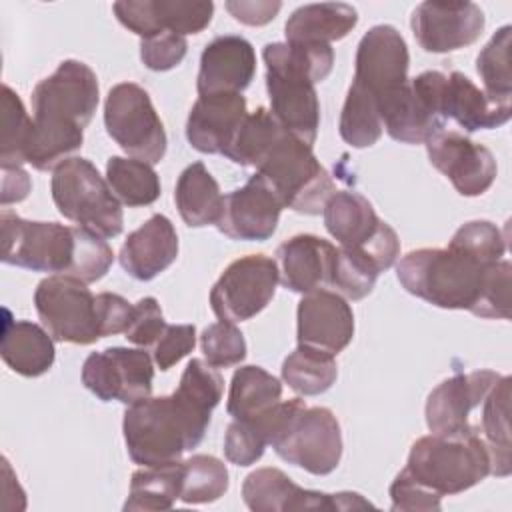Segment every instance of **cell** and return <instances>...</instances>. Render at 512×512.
Returning a JSON list of instances; mask_svg holds the SVG:
<instances>
[{"label":"cell","mask_w":512,"mask_h":512,"mask_svg":"<svg viewBox=\"0 0 512 512\" xmlns=\"http://www.w3.org/2000/svg\"><path fill=\"white\" fill-rule=\"evenodd\" d=\"M280 2H262V0H230L226 2V10L234 16V20L248 26H264L276 18L280 12Z\"/></svg>","instance_id":"52"},{"label":"cell","mask_w":512,"mask_h":512,"mask_svg":"<svg viewBox=\"0 0 512 512\" xmlns=\"http://www.w3.org/2000/svg\"><path fill=\"white\" fill-rule=\"evenodd\" d=\"M390 500L392 510L410 512V510H440V496L430 492L428 488L420 486L416 480H412L404 470H400L390 484Z\"/></svg>","instance_id":"50"},{"label":"cell","mask_w":512,"mask_h":512,"mask_svg":"<svg viewBox=\"0 0 512 512\" xmlns=\"http://www.w3.org/2000/svg\"><path fill=\"white\" fill-rule=\"evenodd\" d=\"M404 472L440 498L460 494L492 474L490 446L478 426L456 434L432 432L412 444Z\"/></svg>","instance_id":"5"},{"label":"cell","mask_w":512,"mask_h":512,"mask_svg":"<svg viewBox=\"0 0 512 512\" xmlns=\"http://www.w3.org/2000/svg\"><path fill=\"white\" fill-rule=\"evenodd\" d=\"M148 10L156 34L168 30L180 36L202 32L214 14L212 2H186V0H148Z\"/></svg>","instance_id":"43"},{"label":"cell","mask_w":512,"mask_h":512,"mask_svg":"<svg viewBox=\"0 0 512 512\" xmlns=\"http://www.w3.org/2000/svg\"><path fill=\"white\" fill-rule=\"evenodd\" d=\"M222 392L220 372L206 360L192 358L170 396H148L130 404L124 412L122 432L132 462L140 466L168 464L196 448Z\"/></svg>","instance_id":"1"},{"label":"cell","mask_w":512,"mask_h":512,"mask_svg":"<svg viewBox=\"0 0 512 512\" xmlns=\"http://www.w3.org/2000/svg\"><path fill=\"white\" fill-rule=\"evenodd\" d=\"M396 278L406 292L446 310H468L480 318H510L512 264L482 262L448 244L418 248L396 264Z\"/></svg>","instance_id":"2"},{"label":"cell","mask_w":512,"mask_h":512,"mask_svg":"<svg viewBox=\"0 0 512 512\" xmlns=\"http://www.w3.org/2000/svg\"><path fill=\"white\" fill-rule=\"evenodd\" d=\"M338 378V366L332 354L298 346L282 362V380L300 396H318L332 388Z\"/></svg>","instance_id":"36"},{"label":"cell","mask_w":512,"mask_h":512,"mask_svg":"<svg viewBox=\"0 0 512 512\" xmlns=\"http://www.w3.org/2000/svg\"><path fill=\"white\" fill-rule=\"evenodd\" d=\"M108 136L130 156L158 164L166 156L168 138L148 92L134 82H120L108 90L104 102Z\"/></svg>","instance_id":"8"},{"label":"cell","mask_w":512,"mask_h":512,"mask_svg":"<svg viewBox=\"0 0 512 512\" xmlns=\"http://www.w3.org/2000/svg\"><path fill=\"white\" fill-rule=\"evenodd\" d=\"M282 398V384L276 376L260 366H240L230 380L226 412L234 420L262 414Z\"/></svg>","instance_id":"32"},{"label":"cell","mask_w":512,"mask_h":512,"mask_svg":"<svg viewBox=\"0 0 512 512\" xmlns=\"http://www.w3.org/2000/svg\"><path fill=\"white\" fill-rule=\"evenodd\" d=\"M270 112L294 138L314 144L320 126V102L314 82L280 64H266Z\"/></svg>","instance_id":"19"},{"label":"cell","mask_w":512,"mask_h":512,"mask_svg":"<svg viewBox=\"0 0 512 512\" xmlns=\"http://www.w3.org/2000/svg\"><path fill=\"white\" fill-rule=\"evenodd\" d=\"M30 192V178L22 168H2V206L20 202Z\"/></svg>","instance_id":"53"},{"label":"cell","mask_w":512,"mask_h":512,"mask_svg":"<svg viewBox=\"0 0 512 512\" xmlns=\"http://www.w3.org/2000/svg\"><path fill=\"white\" fill-rule=\"evenodd\" d=\"M282 204L260 176L250 180L224 196L222 216L216 228L232 238L244 242H264L278 226Z\"/></svg>","instance_id":"21"},{"label":"cell","mask_w":512,"mask_h":512,"mask_svg":"<svg viewBox=\"0 0 512 512\" xmlns=\"http://www.w3.org/2000/svg\"><path fill=\"white\" fill-rule=\"evenodd\" d=\"M380 272L382 270L376 266V262L364 252L340 246L336 252L330 288H334V292L346 300H362L372 292Z\"/></svg>","instance_id":"42"},{"label":"cell","mask_w":512,"mask_h":512,"mask_svg":"<svg viewBox=\"0 0 512 512\" xmlns=\"http://www.w3.org/2000/svg\"><path fill=\"white\" fill-rule=\"evenodd\" d=\"M246 116V98L238 92L198 96L186 120V138L202 154H224Z\"/></svg>","instance_id":"24"},{"label":"cell","mask_w":512,"mask_h":512,"mask_svg":"<svg viewBox=\"0 0 512 512\" xmlns=\"http://www.w3.org/2000/svg\"><path fill=\"white\" fill-rule=\"evenodd\" d=\"M338 248L314 234H296L276 248L280 284L296 294H308L332 284Z\"/></svg>","instance_id":"23"},{"label":"cell","mask_w":512,"mask_h":512,"mask_svg":"<svg viewBox=\"0 0 512 512\" xmlns=\"http://www.w3.org/2000/svg\"><path fill=\"white\" fill-rule=\"evenodd\" d=\"M228 490V468L222 460L210 454H194L182 462L184 504H208L222 498Z\"/></svg>","instance_id":"40"},{"label":"cell","mask_w":512,"mask_h":512,"mask_svg":"<svg viewBox=\"0 0 512 512\" xmlns=\"http://www.w3.org/2000/svg\"><path fill=\"white\" fill-rule=\"evenodd\" d=\"M254 74L256 52L252 44L238 34L216 36L202 50L196 90L198 96L242 94V90L250 86Z\"/></svg>","instance_id":"22"},{"label":"cell","mask_w":512,"mask_h":512,"mask_svg":"<svg viewBox=\"0 0 512 512\" xmlns=\"http://www.w3.org/2000/svg\"><path fill=\"white\" fill-rule=\"evenodd\" d=\"M174 202L180 218L190 228L218 224L224 208L220 186L202 162H192L182 170L176 182Z\"/></svg>","instance_id":"30"},{"label":"cell","mask_w":512,"mask_h":512,"mask_svg":"<svg viewBox=\"0 0 512 512\" xmlns=\"http://www.w3.org/2000/svg\"><path fill=\"white\" fill-rule=\"evenodd\" d=\"M98 312H100V326H102V338L114 336L120 332H126L134 304H130L126 298L114 292H100L96 294Z\"/></svg>","instance_id":"51"},{"label":"cell","mask_w":512,"mask_h":512,"mask_svg":"<svg viewBox=\"0 0 512 512\" xmlns=\"http://www.w3.org/2000/svg\"><path fill=\"white\" fill-rule=\"evenodd\" d=\"M408 66L404 36L390 24H376L358 42L352 82L378 100L410 80Z\"/></svg>","instance_id":"17"},{"label":"cell","mask_w":512,"mask_h":512,"mask_svg":"<svg viewBox=\"0 0 512 512\" xmlns=\"http://www.w3.org/2000/svg\"><path fill=\"white\" fill-rule=\"evenodd\" d=\"M0 238L4 264L70 276L84 284L100 280L114 262L102 236L80 226L24 220L10 210L0 214Z\"/></svg>","instance_id":"4"},{"label":"cell","mask_w":512,"mask_h":512,"mask_svg":"<svg viewBox=\"0 0 512 512\" xmlns=\"http://www.w3.org/2000/svg\"><path fill=\"white\" fill-rule=\"evenodd\" d=\"M510 40L512 28L504 24L488 40L476 58V72L490 98H512V72H510Z\"/></svg>","instance_id":"41"},{"label":"cell","mask_w":512,"mask_h":512,"mask_svg":"<svg viewBox=\"0 0 512 512\" xmlns=\"http://www.w3.org/2000/svg\"><path fill=\"white\" fill-rule=\"evenodd\" d=\"M242 500L254 512H296V510H362L374 508L358 492L326 494L294 484L278 468H258L244 478Z\"/></svg>","instance_id":"14"},{"label":"cell","mask_w":512,"mask_h":512,"mask_svg":"<svg viewBox=\"0 0 512 512\" xmlns=\"http://www.w3.org/2000/svg\"><path fill=\"white\" fill-rule=\"evenodd\" d=\"M450 244L474 254L482 262H498L506 252V238L502 230L488 220H472L462 224L454 232Z\"/></svg>","instance_id":"46"},{"label":"cell","mask_w":512,"mask_h":512,"mask_svg":"<svg viewBox=\"0 0 512 512\" xmlns=\"http://www.w3.org/2000/svg\"><path fill=\"white\" fill-rule=\"evenodd\" d=\"M178 256V234L164 214L150 216L128 234L118 260L128 276L148 282L164 272Z\"/></svg>","instance_id":"25"},{"label":"cell","mask_w":512,"mask_h":512,"mask_svg":"<svg viewBox=\"0 0 512 512\" xmlns=\"http://www.w3.org/2000/svg\"><path fill=\"white\" fill-rule=\"evenodd\" d=\"M442 118H452L466 132L492 130L506 124L512 116V102L490 98L462 72L446 76L440 96Z\"/></svg>","instance_id":"26"},{"label":"cell","mask_w":512,"mask_h":512,"mask_svg":"<svg viewBox=\"0 0 512 512\" xmlns=\"http://www.w3.org/2000/svg\"><path fill=\"white\" fill-rule=\"evenodd\" d=\"M358 24V12L346 2H320L296 8L284 24L286 42L330 44L348 36Z\"/></svg>","instance_id":"29"},{"label":"cell","mask_w":512,"mask_h":512,"mask_svg":"<svg viewBox=\"0 0 512 512\" xmlns=\"http://www.w3.org/2000/svg\"><path fill=\"white\" fill-rule=\"evenodd\" d=\"M204 360L212 368H230L246 358V340L234 322L220 320L204 328L200 336Z\"/></svg>","instance_id":"44"},{"label":"cell","mask_w":512,"mask_h":512,"mask_svg":"<svg viewBox=\"0 0 512 512\" xmlns=\"http://www.w3.org/2000/svg\"><path fill=\"white\" fill-rule=\"evenodd\" d=\"M0 336V356L10 370L20 376L36 378L46 374L56 358L54 338L44 326L30 320H12L6 310Z\"/></svg>","instance_id":"28"},{"label":"cell","mask_w":512,"mask_h":512,"mask_svg":"<svg viewBox=\"0 0 512 512\" xmlns=\"http://www.w3.org/2000/svg\"><path fill=\"white\" fill-rule=\"evenodd\" d=\"M278 282L276 260L264 254L242 256L230 262L212 286L210 308L220 320H250L270 304Z\"/></svg>","instance_id":"12"},{"label":"cell","mask_w":512,"mask_h":512,"mask_svg":"<svg viewBox=\"0 0 512 512\" xmlns=\"http://www.w3.org/2000/svg\"><path fill=\"white\" fill-rule=\"evenodd\" d=\"M500 380L494 370H474L454 374L440 382L426 400V426L434 434H456L474 428L468 416L484 402L492 386Z\"/></svg>","instance_id":"20"},{"label":"cell","mask_w":512,"mask_h":512,"mask_svg":"<svg viewBox=\"0 0 512 512\" xmlns=\"http://www.w3.org/2000/svg\"><path fill=\"white\" fill-rule=\"evenodd\" d=\"M352 338L354 312L344 296L326 288L302 294L296 310L298 346L336 356Z\"/></svg>","instance_id":"18"},{"label":"cell","mask_w":512,"mask_h":512,"mask_svg":"<svg viewBox=\"0 0 512 512\" xmlns=\"http://www.w3.org/2000/svg\"><path fill=\"white\" fill-rule=\"evenodd\" d=\"M168 324L164 322L160 304L154 296H144L134 304L132 310V318L130 324L126 328V340L140 346V348H148L154 346L156 340L160 338V334L164 332Z\"/></svg>","instance_id":"48"},{"label":"cell","mask_w":512,"mask_h":512,"mask_svg":"<svg viewBox=\"0 0 512 512\" xmlns=\"http://www.w3.org/2000/svg\"><path fill=\"white\" fill-rule=\"evenodd\" d=\"M382 130L376 98L352 82L340 112V138L352 148H368L380 140Z\"/></svg>","instance_id":"37"},{"label":"cell","mask_w":512,"mask_h":512,"mask_svg":"<svg viewBox=\"0 0 512 512\" xmlns=\"http://www.w3.org/2000/svg\"><path fill=\"white\" fill-rule=\"evenodd\" d=\"M188 52V42L184 36L174 32H160L140 42V60L148 70L166 72L176 68Z\"/></svg>","instance_id":"47"},{"label":"cell","mask_w":512,"mask_h":512,"mask_svg":"<svg viewBox=\"0 0 512 512\" xmlns=\"http://www.w3.org/2000/svg\"><path fill=\"white\" fill-rule=\"evenodd\" d=\"M154 364L144 348L112 346L92 352L82 364V384L102 402L126 406L152 394Z\"/></svg>","instance_id":"13"},{"label":"cell","mask_w":512,"mask_h":512,"mask_svg":"<svg viewBox=\"0 0 512 512\" xmlns=\"http://www.w3.org/2000/svg\"><path fill=\"white\" fill-rule=\"evenodd\" d=\"M414 38L424 52L446 54L474 44L486 26L474 2H420L410 20Z\"/></svg>","instance_id":"15"},{"label":"cell","mask_w":512,"mask_h":512,"mask_svg":"<svg viewBox=\"0 0 512 512\" xmlns=\"http://www.w3.org/2000/svg\"><path fill=\"white\" fill-rule=\"evenodd\" d=\"M510 376H500L482 402L480 430L482 438L490 446L492 474L504 478L512 468V440H510Z\"/></svg>","instance_id":"31"},{"label":"cell","mask_w":512,"mask_h":512,"mask_svg":"<svg viewBox=\"0 0 512 512\" xmlns=\"http://www.w3.org/2000/svg\"><path fill=\"white\" fill-rule=\"evenodd\" d=\"M106 182L114 196L128 208L150 206L160 198V178L152 164L110 156L106 162Z\"/></svg>","instance_id":"35"},{"label":"cell","mask_w":512,"mask_h":512,"mask_svg":"<svg viewBox=\"0 0 512 512\" xmlns=\"http://www.w3.org/2000/svg\"><path fill=\"white\" fill-rule=\"evenodd\" d=\"M50 192L58 212L80 228L102 238H114L122 232V202L90 160L72 156L58 164L52 170Z\"/></svg>","instance_id":"7"},{"label":"cell","mask_w":512,"mask_h":512,"mask_svg":"<svg viewBox=\"0 0 512 512\" xmlns=\"http://www.w3.org/2000/svg\"><path fill=\"white\" fill-rule=\"evenodd\" d=\"M256 176L272 190L282 208L298 214H320L326 200L336 192L328 170L314 156L312 146L288 132L256 168Z\"/></svg>","instance_id":"6"},{"label":"cell","mask_w":512,"mask_h":512,"mask_svg":"<svg viewBox=\"0 0 512 512\" xmlns=\"http://www.w3.org/2000/svg\"><path fill=\"white\" fill-rule=\"evenodd\" d=\"M196 346L194 324H168L154 344L152 360L160 370H170Z\"/></svg>","instance_id":"49"},{"label":"cell","mask_w":512,"mask_h":512,"mask_svg":"<svg viewBox=\"0 0 512 512\" xmlns=\"http://www.w3.org/2000/svg\"><path fill=\"white\" fill-rule=\"evenodd\" d=\"M382 128L402 144H424L436 132L444 130V120L438 118L428 104L412 88L410 80L400 88L376 100Z\"/></svg>","instance_id":"27"},{"label":"cell","mask_w":512,"mask_h":512,"mask_svg":"<svg viewBox=\"0 0 512 512\" xmlns=\"http://www.w3.org/2000/svg\"><path fill=\"white\" fill-rule=\"evenodd\" d=\"M424 144L430 164L452 182L458 194L480 196L494 184L498 166L484 144L454 130H440Z\"/></svg>","instance_id":"16"},{"label":"cell","mask_w":512,"mask_h":512,"mask_svg":"<svg viewBox=\"0 0 512 512\" xmlns=\"http://www.w3.org/2000/svg\"><path fill=\"white\" fill-rule=\"evenodd\" d=\"M100 102L98 78L80 60H64L32 92L34 132L26 162L36 170H54L80 150L84 128Z\"/></svg>","instance_id":"3"},{"label":"cell","mask_w":512,"mask_h":512,"mask_svg":"<svg viewBox=\"0 0 512 512\" xmlns=\"http://www.w3.org/2000/svg\"><path fill=\"white\" fill-rule=\"evenodd\" d=\"M268 446V436L256 416L232 420L224 436V456L236 466H252Z\"/></svg>","instance_id":"45"},{"label":"cell","mask_w":512,"mask_h":512,"mask_svg":"<svg viewBox=\"0 0 512 512\" xmlns=\"http://www.w3.org/2000/svg\"><path fill=\"white\" fill-rule=\"evenodd\" d=\"M34 132V120L28 116L20 96L8 86H2V140H0V164L2 168H22L30 138Z\"/></svg>","instance_id":"39"},{"label":"cell","mask_w":512,"mask_h":512,"mask_svg":"<svg viewBox=\"0 0 512 512\" xmlns=\"http://www.w3.org/2000/svg\"><path fill=\"white\" fill-rule=\"evenodd\" d=\"M264 64H280L308 80L322 82L334 66V50L322 42H268L262 50Z\"/></svg>","instance_id":"38"},{"label":"cell","mask_w":512,"mask_h":512,"mask_svg":"<svg viewBox=\"0 0 512 512\" xmlns=\"http://www.w3.org/2000/svg\"><path fill=\"white\" fill-rule=\"evenodd\" d=\"M182 490V460L144 466L130 480L124 510H170Z\"/></svg>","instance_id":"33"},{"label":"cell","mask_w":512,"mask_h":512,"mask_svg":"<svg viewBox=\"0 0 512 512\" xmlns=\"http://www.w3.org/2000/svg\"><path fill=\"white\" fill-rule=\"evenodd\" d=\"M274 452L288 464L314 476L334 472L342 458V432L330 408L304 406L272 442Z\"/></svg>","instance_id":"11"},{"label":"cell","mask_w":512,"mask_h":512,"mask_svg":"<svg viewBox=\"0 0 512 512\" xmlns=\"http://www.w3.org/2000/svg\"><path fill=\"white\" fill-rule=\"evenodd\" d=\"M324 226L344 248H356L376 266L388 270L398 254L400 240L394 228L380 220L368 198L354 190H336L324 204Z\"/></svg>","instance_id":"9"},{"label":"cell","mask_w":512,"mask_h":512,"mask_svg":"<svg viewBox=\"0 0 512 512\" xmlns=\"http://www.w3.org/2000/svg\"><path fill=\"white\" fill-rule=\"evenodd\" d=\"M284 128L264 106L248 112L224 156L238 166L258 168L274 144L284 136Z\"/></svg>","instance_id":"34"},{"label":"cell","mask_w":512,"mask_h":512,"mask_svg":"<svg viewBox=\"0 0 512 512\" xmlns=\"http://www.w3.org/2000/svg\"><path fill=\"white\" fill-rule=\"evenodd\" d=\"M34 306L46 332L56 342L94 344L102 338L96 296L70 276H48L34 292Z\"/></svg>","instance_id":"10"}]
</instances>
